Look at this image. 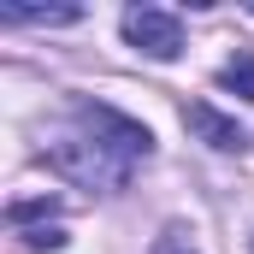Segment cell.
Masks as SVG:
<instances>
[{
  "label": "cell",
  "mask_w": 254,
  "mask_h": 254,
  "mask_svg": "<svg viewBox=\"0 0 254 254\" xmlns=\"http://www.w3.org/2000/svg\"><path fill=\"white\" fill-rule=\"evenodd\" d=\"M148 154H154V136L136 119L113 113V107H95V101H77V130L54 136V148H48L54 172H65L83 190H125L130 172Z\"/></svg>",
  "instance_id": "6da1fadb"
},
{
  "label": "cell",
  "mask_w": 254,
  "mask_h": 254,
  "mask_svg": "<svg viewBox=\"0 0 254 254\" xmlns=\"http://www.w3.org/2000/svg\"><path fill=\"white\" fill-rule=\"evenodd\" d=\"M125 42L142 48L148 60H178L184 54V24L166 6H130L125 12Z\"/></svg>",
  "instance_id": "7a4b0ae2"
},
{
  "label": "cell",
  "mask_w": 254,
  "mask_h": 254,
  "mask_svg": "<svg viewBox=\"0 0 254 254\" xmlns=\"http://www.w3.org/2000/svg\"><path fill=\"white\" fill-rule=\"evenodd\" d=\"M184 125H190L207 148H219V154H237V148L249 142L237 119H225V113H219V107H207V101H190V107H184Z\"/></svg>",
  "instance_id": "3957f363"
},
{
  "label": "cell",
  "mask_w": 254,
  "mask_h": 254,
  "mask_svg": "<svg viewBox=\"0 0 254 254\" xmlns=\"http://www.w3.org/2000/svg\"><path fill=\"white\" fill-rule=\"evenodd\" d=\"M219 89H231L237 101H254V48H237L225 71H219Z\"/></svg>",
  "instance_id": "277c9868"
},
{
  "label": "cell",
  "mask_w": 254,
  "mask_h": 254,
  "mask_svg": "<svg viewBox=\"0 0 254 254\" xmlns=\"http://www.w3.org/2000/svg\"><path fill=\"white\" fill-rule=\"evenodd\" d=\"M0 18L6 24H71V18H83L77 6H0Z\"/></svg>",
  "instance_id": "5b68a950"
},
{
  "label": "cell",
  "mask_w": 254,
  "mask_h": 254,
  "mask_svg": "<svg viewBox=\"0 0 254 254\" xmlns=\"http://www.w3.org/2000/svg\"><path fill=\"white\" fill-rule=\"evenodd\" d=\"M65 243V231H36V237H30V249H60Z\"/></svg>",
  "instance_id": "8992f818"
}]
</instances>
